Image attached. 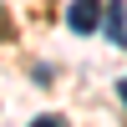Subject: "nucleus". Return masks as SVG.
Segmentation results:
<instances>
[{
	"mask_svg": "<svg viewBox=\"0 0 127 127\" xmlns=\"http://www.w3.org/2000/svg\"><path fill=\"white\" fill-rule=\"evenodd\" d=\"M97 26H102V0H71V5H66V31L92 36Z\"/></svg>",
	"mask_w": 127,
	"mask_h": 127,
	"instance_id": "1",
	"label": "nucleus"
},
{
	"mask_svg": "<svg viewBox=\"0 0 127 127\" xmlns=\"http://www.w3.org/2000/svg\"><path fill=\"white\" fill-rule=\"evenodd\" d=\"M31 127H66V117H56V112H41V117H31Z\"/></svg>",
	"mask_w": 127,
	"mask_h": 127,
	"instance_id": "3",
	"label": "nucleus"
},
{
	"mask_svg": "<svg viewBox=\"0 0 127 127\" xmlns=\"http://www.w3.org/2000/svg\"><path fill=\"white\" fill-rule=\"evenodd\" d=\"M117 102H122V107H127V76L117 81Z\"/></svg>",
	"mask_w": 127,
	"mask_h": 127,
	"instance_id": "4",
	"label": "nucleus"
},
{
	"mask_svg": "<svg viewBox=\"0 0 127 127\" xmlns=\"http://www.w3.org/2000/svg\"><path fill=\"white\" fill-rule=\"evenodd\" d=\"M102 31L112 46L127 51V0H102Z\"/></svg>",
	"mask_w": 127,
	"mask_h": 127,
	"instance_id": "2",
	"label": "nucleus"
}]
</instances>
